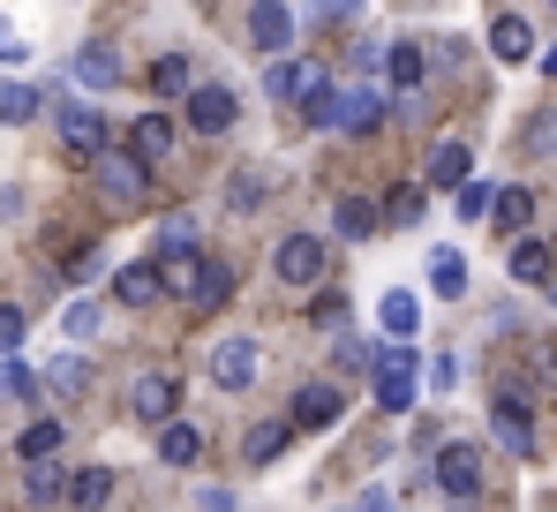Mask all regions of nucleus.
<instances>
[{"label":"nucleus","instance_id":"12","mask_svg":"<svg viewBox=\"0 0 557 512\" xmlns=\"http://www.w3.org/2000/svg\"><path fill=\"white\" fill-rule=\"evenodd\" d=\"M69 76H76V84H91V90H113V84H128V69H121V53H113V46H76V61H69Z\"/></svg>","mask_w":557,"mask_h":512},{"label":"nucleus","instance_id":"25","mask_svg":"<svg viewBox=\"0 0 557 512\" xmlns=\"http://www.w3.org/2000/svg\"><path fill=\"white\" fill-rule=\"evenodd\" d=\"M490 219H497L505 234H520V227L535 219V196H528V188H497V196H490Z\"/></svg>","mask_w":557,"mask_h":512},{"label":"nucleus","instance_id":"35","mask_svg":"<svg viewBox=\"0 0 557 512\" xmlns=\"http://www.w3.org/2000/svg\"><path fill=\"white\" fill-rule=\"evenodd\" d=\"M61 332H69V340H91L98 332V302H69V309H61Z\"/></svg>","mask_w":557,"mask_h":512},{"label":"nucleus","instance_id":"47","mask_svg":"<svg viewBox=\"0 0 557 512\" xmlns=\"http://www.w3.org/2000/svg\"><path fill=\"white\" fill-rule=\"evenodd\" d=\"M543 69H550V76H557V46H550V61H543Z\"/></svg>","mask_w":557,"mask_h":512},{"label":"nucleus","instance_id":"9","mask_svg":"<svg viewBox=\"0 0 557 512\" xmlns=\"http://www.w3.org/2000/svg\"><path fill=\"white\" fill-rule=\"evenodd\" d=\"M376 121H384V98H376L370 84H355V90L332 98V129H339V136H370Z\"/></svg>","mask_w":557,"mask_h":512},{"label":"nucleus","instance_id":"32","mask_svg":"<svg viewBox=\"0 0 557 512\" xmlns=\"http://www.w3.org/2000/svg\"><path fill=\"white\" fill-rule=\"evenodd\" d=\"M46 385H53V392H61V400H76V392H84V385H91V369H84V362H76V354H61V362H53V369H46Z\"/></svg>","mask_w":557,"mask_h":512},{"label":"nucleus","instance_id":"30","mask_svg":"<svg viewBox=\"0 0 557 512\" xmlns=\"http://www.w3.org/2000/svg\"><path fill=\"white\" fill-rule=\"evenodd\" d=\"M430 287L453 302V294H467V264H460V249H437L430 256Z\"/></svg>","mask_w":557,"mask_h":512},{"label":"nucleus","instance_id":"14","mask_svg":"<svg viewBox=\"0 0 557 512\" xmlns=\"http://www.w3.org/2000/svg\"><path fill=\"white\" fill-rule=\"evenodd\" d=\"M174 400H182L174 377H136V385H128V415H136V423H174Z\"/></svg>","mask_w":557,"mask_h":512},{"label":"nucleus","instance_id":"5","mask_svg":"<svg viewBox=\"0 0 557 512\" xmlns=\"http://www.w3.org/2000/svg\"><path fill=\"white\" fill-rule=\"evenodd\" d=\"M98 188H106V204H144L151 196V167L136 151H98Z\"/></svg>","mask_w":557,"mask_h":512},{"label":"nucleus","instance_id":"44","mask_svg":"<svg viewBox=\"0 0 557 512\" xmlns=\"http://www.w3.org/2000/svg\"><path fill=\"white\" fill-rule=\"evenodd\" d=\"M0 61H23V38H15L8 23H0Z\"/></svg>","mask_w":557,"mask_h":512},{"label":"nucleus","instance_id":"38","mask_svg":"<svg viewBox=\"0 0 557 512\" xmlns=\"http://www.w3.org/2000/svg\"><path fill=\"white\" fill-rule=\"evenodd\" d=\"M392 219H399V227H414V219H422V181H407V188L392 196Z\"/></svg>","mask_w":557,"mask_h":512},{"label":"nucleus","instance_id":"1","mask_svg":"<svg viewBox=\"0 0 557 512\" xmlns=\"http://www.w3.org/2000/svg\"><path fill=\"white\" fill-rule=\"evenodd\" d=\"M53 129H61V144H69V159H98L106 151V113L84 106V98H53Z\"/></svg>","mask_w":557,"mask_h":512},{"label":"nucleus","instance_id":"13","mask_svg":"<svg viewBox=\"0 0 557 512\" xmlns=\"http://www.w3.org/2000/svg\"><path fill=\"white\" fill-rule=\"evenodd\" d=\"M128 151H136L144 167H159V159L174 151V113H136V121H128Z\"/></svg>","mask_w":557,"mask_h":512},{"label":"nucleus","instance_id":"27","mask_svg":"<svg viewBox=\"0 0 557 512\" xmlns=\"http://www.w3.org/2000/svg\"><path fill=\"white\" fill-rule=\"evenodd\" d=\"M332 227H339V242H370V234H376V204H362V196H347V204L332 211Z\"/></svg>","mask_w":557,"mask_h":512},{"label":"nucleus","instance_id":"39","mask_svg":"<svg viewBox=\"0 0 557 512\" xmlns=\"http://www.w3.org/2000/svg\"><path fill=\"white\" fill-rule=\"evenodd\" d=\"M317 325H332V332H347V294H324V302H317Z\"/></svg>","mask_w":557,"mask_h":512},{"label":"nucleus","instance_id":"31","mask_svg":"<svg viewBox=\"0 0 557 512\" xmlns=\"http://www.w3.org/2000/svg\"><path fill=\"white\" fill-rule=\"evenodd\" d=\"M61 437H69V423H30L15 452H23V460H53V452H61Z\"/></svg>","mask_w":557,"mask_h":512},{"label":"nucleus","instance_id":"28","mask_svg":"<svg viewBox=\"0 0 557 512\" xmlns=\"http://www.w3.org/2000/svg\"><path fill=\"white\" fill-rule=\"evenodd\" d=\"M226 196H234V211H257V204L272 196V173H257V167H234V181H226Z\"/></svg>","mask_w":557,"mask_h":512},{"label":"nucleus","instance_id":"8","mask_svg":"<svg viewBox=\"0 0 557 512\" xmlns=\"http://www.w3.org/2000/svg\"><path fill=\"white\" fill-rule=\"evenodd\" d=\"M188 129H196V136H226V129H234V90L188 84Z\"/></svg>","mask_w":557,"mask_h":512},{"label":"nucleus","instance_id":"15","mask_svg":"<svg viewBox=\"0 0 557 512\" xmlns=\"http://www.w3.org/2000/svg\"><path fill=\"white\" fill-rule=\"evenodd\" d=\"M294 38V15H286V0H249V46L257 53H278Z\"/></svg>","mask_w":557,"mask_h":512},{"label":"nucleus","instance_id":"41","mask_svg":"<svg viewBox=\"0 0 557 512\" xmlns=\"http://www.w3.org/2000/svg\"><path fill=\"white\" fill-rule=\"evenodd\" d=\"M23 332H30V325H23V309H0V346H8V354L23 346Z\"/></svg>","mask_w":557,"mask_h":512},{"label":"nucleus","instance_id":"24","mask_svg":"<svg viewBox=\"0 0 557 512\" xmlns=\"http://www.w3.org/2000/svg\"><path fill=\"white\" fill-rule=\"evenodd\" d=\"M505 264H512V279H520V287H550V249H543V242H512Z\"/></svg>","mask_w":557,"mask_h":512},{"label":"nucleus","instance_id":"26","mask_svg":"<svg viewBox=\"0 0 557 512\" xmlns=\"http://www.w3.org/2000/svg\"><path fill=\"white\" fill-rule=\"evenodd\" d=\"M106 498H113V467H84V475L69 483V505L76 512H98Z\"/></svg>","mask_w":557,"mask_h":512},{"label":"nucleus","instance_id":"11","mask_svg":"<svg viewBox=\"0 0 557 512\" xmlns=\"http://www.w3.org/2000/svg\"><path fill=\"white\" fill-rule=\"evenodd\" d=\"M490 429H497V444H505V452H520V460L535 452V415H528V400H512V392H505V400L490 407Z\"/></svg>","mask_w":557,"mask_h":512},{"label":"nucleus","instance_id":"42","mask_svg":"<svg viewBox=\"0 0 557 512\" xmlns=\"http://www.w3.org/2000/svg\"><path fill=\"white\" fill-rule=\"evenodd\" d=\"M339 362H347V369H370L376 354H370V346H362V340H339Z\"/></svg>","mask_w":557,"mask_h":512},{"label":"nucleus","instance_id":"34","mask_svg":"<svg viewBox=\"0 0 557 512\" xmlns=\"http://www.w3.org/2000/svg\"><path fill=\"white\" fill-rule=\"evenodd\" d=\"M38 113V90H23V84H0V121L15 129V121H30Z\"/></svg>","mask_w":557,"mask_h":512},{"label":"nucleus","instance_id":"40","mask_svg":"<svg viewBox=\"0 0 557 512\" xmlns=\"http://www.w3.org/2000/svg\"><path fill=\"white\" fill-rule=\"evenodd\" d=\"M264 84H272V98H294V90H301V69H294V61H278Z\"/></svg>","mask_w":557,"mask_h":512},{"label":"nucleus","instance_id":"20","mask_svg":"<svg viewBox=\"0 0 557 512\" xmlns=\"http://www.w3.org/2000/svg\"><path fill=\"white\" fill-rule=\"evenodd\" d=\"M376 317H384V332H392V340H414V325H422V302H414L407 287H392V294L376 302Z\"/></svg>","mask_w":557,"mask_h":512},{"label":"nucleus","instance_id":"4","mask_svg":"<svg viewBox=\"0 0 557 512\" xmlns=\"http://www.w3.org/2000/svg\"><path fill=\"white\" fill-rule=\"evenodd\" d=\"M257 369H264V346L249 340V332L219 340V354H211V385H219V392H249V385H257Z\"/></svg>","mask_w":557,"mask_h":512},{"label":"nucleus","instance_id":"33","mask_svg":"<svg viewBox=\"0 0 557 512\" xmlns=\"http://www.w3.org/2000/svg\"><path fill=\"white\" fill-rule=\"evenodd\" d=\"M151 84L166 90V98H188V84H196V76H188V61H182V53H166V61L151 69Z\"/></svg>","mask_w":557,"mask_h":512},{"label":"nucleus","instance_id":"7","mask_svg":"<svg viewBox=\"0 0 557 512\" xmlns=\"http://www.w3.org/2000/svg\"><path fill=\"white\" fill-rule=\"evenodd\" d=\"M437 490L460 498V505L482 490V452H474V444H445V452H437Z\"/></svg>","mask_w":557,"mask_h":512},{"label":"nucleus","instance_id":"3","mask_svg":"<svg viewBox=\"0 0 557 512\" xmlns=\"http://www.w3.org/2000/svg\"><path fill=\"white\" fill-rule=\"evenodd\" d=\"M376 407H384V415H407V407H414V354H407V346H376Z\"/></svg>","mask_w":557,"mask_h":512},{"label":"nucleus","instance_id":"23","mask_svg":"<svg viewBox=\"0 0 557 512\" xmlns=\"http://www.w3.org/2000/svg\"><path fill=\"white\" fill-rule=\"evenodd\" d=\"M294 98H301V121H309V129H332V98H339V90L324 84L317 69L301 76V90H294Z\"/></svg>","mask_w":557,"mask_h":512},{"label":"nucleus","instance_id":"29","mask_svg":"<svg viewBox=\"0 0 557 512\" xmlns=\"http://www.w3.org/2000/svg\"><path fill=\"white\" fill-rule=\"evenodd\" d=\"M61 483H69L61 467H46V460H30V475H23V498H30V505H61Z\"/></svg>","mask_w":557,"mask_h":512},{"label":"nucleus","instance_id":"2","mask_svg":"<svg viewBox=\"0 0 557 512\" xmlns=\"http://www.w3.org/2000/svg\"><path fill=\"white\" fill-rule=\"evenodd\" d=\"M324 264H332V249H324L317 234H286V242L272 249L278 287H294V294H301V287H317V279H324Z\"/></svg>","mask_w":557,"mask_h":512},{"label":"nucleus","instance_id":"21","mask_svg":"<svg viewBox=\"0 0 557 512\" xmlns=\"http://www.w3.org/2000/svg\"><path fill=\"white\" fill-rule=\"evenodd\" d=\"M286 437H294L286 423H257L249 437H242V460H249V467H272L278 452H286Z\"/></svg>","mask_w":557,"mask_h":512},{"label":"nucleus","instance_id":"19","mask_svg":"<svg viewBox=\"0 0 557 512\" xmlns=\"http://www.w3.org/2000/svg\"><path fill=\"white\" fill-rule=\"evenodd\" d=\"M196 242H203V227H196L188 211H174V219L159 227V256H166V264H196Z\"/></svg>","mask_w":557,"mask_h":512},{"label":"nucleus","instance_id":"43","mask_svg":"<svg viewBox=\"0 0 557 512\" xmlns=\"http://www.w3.org/2000/svg\"><path fill=\"white\" fill-rule=\"evenodd\" d=\"M196 512H234V490H203V498H196Z\"/></svg>","mask_w":557,"mask_h":512},{"label":"nucleus","instance_id":"16","mask_svg":"<svg viewBox=\"0 0 557 512\" xmlns=\"http://www.w3.org/2000/svg\"><path fill=\"white\" fill-rule=\"evenodd\" d=\"M159 294H166V271H159V264H121V271H113V302L144 309V302H159Z\"/></svg>","mask_w":557,"mask_h":512},{"label":"nucleus","instance_id":"48","mask_svg":"<svg viewBox=\"0 0 557 512\" xmlns=\"http://www.w3.org/2000/svg\"><path fill=\"white\" fill-rule=\"evenodd\" d=\"M0 392H8V369H0Z\"/></svg>","mask_w":557,"mask_h":512},{"label":"nucleus","instance_id":"46","mask_svg":"<svg viewBox=\"0 0 557 512\" xmlns=\"http://www.w3.org/2000/svg\"><path fill=\"white\" fill-rule=\"evenodd\" d=\"M347 8H355V0H317V15H347Z\"/></svg>","mask_w":557,"mask_h":512},{"label":"nucleus","instance_id":"10","mask_svg":"<svg viewBox=\"0 0 557 512\" xmlns=\"http://www.w3.org/2000/svg\"><path fill=\"white\" fill-rule=\"evenodd\" d=\"M339 407H347V400H339V385H301L286 429H332V423H339Z\"/></svg>","mask_w":557,"mask_h":512},{"label":"nucleus","instance_id":"45","mask_svg":"<svg viewBox=\"0 0 557 512\" xmlns=\"http://www.w3.org/2000/svg\"><path fill=\"white\" fill-rule=\"evenodd\" d=\"M355 512H392V498H384V490H370V498H362Z\"/></svg>","mask_w":557,"mask_h":512},{"label":"nucleus","instance_id":"18","mask_svg":"<svg viewBox=\"0 0 557 512\" xmlns=\"http://www.w3.org/2000/svg\"><path fill=\"white\" fill-rule=\"evenodd\" d=\"M159 460H166V467H196V460H203V429L196 423H159Z\"/></svg>","mask_w":557,"mask_h":512},{"label":"nucleus","instance_id":"17","mask_svg":"<svg viewBox=\"0 0 557 512\" xmlns=\"http://www.w3.org/2000/svg\"><path fill=\"white\" fill-rule=\"evenodd\" d=\"M490 53H497V61H528V53H535V23H528V15H497V23H490Z\"/></svg>","mask_w":557,"mask_h":512},{"label":"nucleus","instance_id":"37","mask_svg":"<svg viewBox=\"0 0 557 512\" xmlns=\"http://www.w3.org/2000/svg\"><path fill=\"white\" fill-rule=\"evenodd\" d=\"M528 151H535V159H550V151H557V113H535V129H528Z\"/></svg>","mask_w":557,"mask_h":512},{"label":"nucleus","instance_id":"6","mask_svg":"<svg viewBox=\"0 0 557 512\" xmlns=\"http://www.w3.org/2000/svg\"><path fill=\"white\" fill-rule=\"evenodd\" d=\"M182 294H188V309H226V302H234V264L196 256V264H188V279H182Z\"/></svg>","mask_w":557,"mask_h":512},{"label":"nucleus","instance_id":"36","mask_svg":"<svg viewBox=\"0 0 557 512\" xmlns=\"http://www.w3.org/2000/svg\"><path fill=\"white\" fill-rule=\"evenodd\" d=\"M490 196H497L490 181H460V219H482V211H490Z\"/></svg>","mask_w":557,"mask_h":512},{"label":"nucleus","instance_id":"22","mask_svg":"<svg viewBox=\"0 0 557 512\" xmlns=\"http://www.w3.org/2000/svg\"><path fill=\"white\" fill-rule=\"evenodd\" d=\"M467 167H474V159H467V144H437V151H430V173H422V181H430V188H460Z\"/></svg>","mask_w":557,"mask_h":512}]
</instances>
